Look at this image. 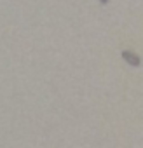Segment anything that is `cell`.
<instances>
[{
  "mask_svg": "<svg viewBox=\"0 0 143 148\" xmlns=\"http://www.w3.org/2000/svg\"><path fill=\"white\" fill-rule=\"evenodd\" d=\"M100 2H101V4H107V2H108V0H100Z\"/></svg>",
  "mask_w": 143,
  "mask_h": 148,
  "instance_id": "cell-2",
  "label": "cell"
},
{
  "mask_svg": "<svg viewBox=\"0 0 143 148\" xmlns=\"http://www.w3.org/2000/svg\"><path fill=\"white\" fill-rule=\"evenodd\" d=\"M122 58L126 63H129L131 66H140V56H136L131 51H122Z\"/></svg>",
  "mask_w": 143,
  "mask_h": 148,
  "instance_id": "cell-1",
  "label": "cell"
}]
</instances>
